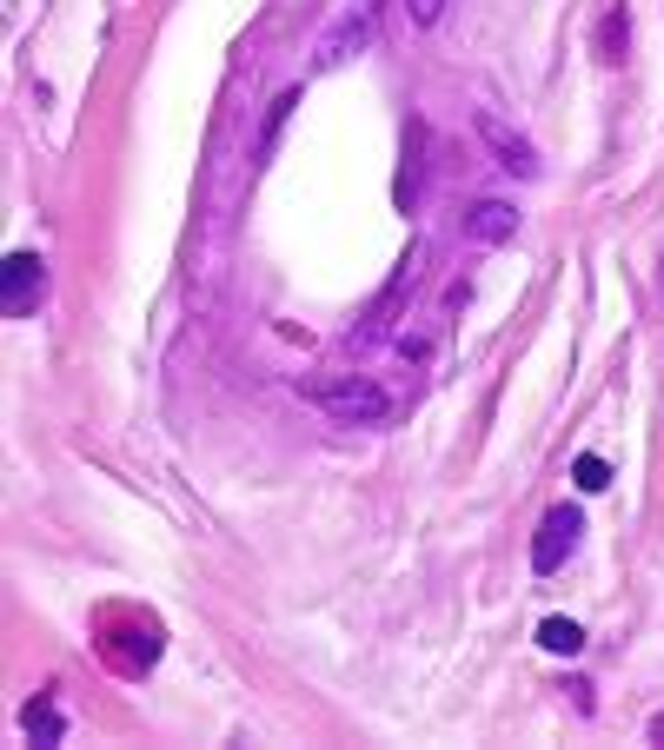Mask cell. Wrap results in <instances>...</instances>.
I'll return each mask as SVG.
<instances>
[{
    "label": "cell",
    "instance_id": "7",
    "mask_svg": "<svg viewBox=\"0 0 664 750\" xmlns=\"http://www.w3.org/2000/svg\"><path fill=\"white\" fill-rule=\"evenodd\" d=\"M419 153H426V127H405V174H399V213H412V206H419V193H426V166H419Z\"/></svg>",
    "mask_w": 664,
    "mask_h": 750
},
{
    "label": "cell",
    "instance_id": "2",
    "mask_svg": "<svg viewBox=\"0 0 664 750\" xmlns=\"http://www.w3.org/2000/svg\"><path fill=\"white\" fill-rule=\"evenodd\" d=\"M372 40H379V0H340L332 21L312 34V67L332 73V67H346L353 53H366Z\"/></svg>",
    "mask_w": 664,
    "mask_h": 750
},
{
    "label": "cell",
    "instance_id": "4",
    "mask_svg": "<svg viewBox=\"0 0 664 750\" xmlns=\"http://www.w3.org/2000/svg\"><path fill=\"white\" fill-rule=\"evenodd\" d=\"M578 532H585V519H578L571 505H552V512L538 519V538H532V571H545V578H552V571L571 558Z\"/></svg>",
    "mask_w": 664,
    "mask_h": 750
},
{
    "label": "cell",
    "instance_id": "8",
    "mask_svg": "<svg viewBox=\"0 0 664 750\" xmlns=\"http://www.w3.org/2000/svg\"><path fill=\"white\" fill-rule=\"evenodd\" d=\"M21 724H27V737H34V743H60V737H67V724H60V704H54V698H34V704L21 711Z\"/></svg>",
    "mask_w": 664,
    "mask_h": 750
},
{
    "label": "cell",
    "instance_id": "1",
    "mask_svg": "<svg viewBox=\"0 0 664 750\" xmlns=\"http://www.w3.org/2000/svg\"><path fill=\"white\" fill-rule=\"evenodd\" d=\"M299 398L319 405L332 426H386L392 419V392L366 372H332V379H299Z\"/></svg>",
    "mask_w": 664,
    "mask_h": 750
},
{
    "label": "cell",
    "instance_id": "12",
    "mask_svg": "<svg viewBox=\"0 0 664 750\" xmlns=\"http://www.w3.org/2000/svg\"><path fill=\"white\" fill-rule=\"evenodd\" d=\"M571 478H578V491H605V485H612V465H605L598 452H585V459L571 465Z\"/></svg>",
    "mask_w": 664,
    "mask_h": 750
},
{
    "label": "cell",
    "instance_id": "5",
    "mask_svg": "<svg viewBox=\"0 0 664 750\" xmlns=\"http://www.w3.org/2000/svg\"><path fill=\"white\" fill-rule=\"evenodd\" d=\"M47 293V260L40 253H14L8 260V293H0V306H8V319H27Z\"/></svg>",
    "mask_w": 664,
    "mask_h": 750
},
{
    "label": "cell",
    "instance_id": "6",
    "mask_svg": "<svg viewBox=\"0 0 664 750\" xmlns=\"http://www.w3.org/2000/svg\"><path fill=\"white\" fill-rule=\"evenodd\" d=\"M459 233H465L472 246H506V239L519 233V206H506V200H472V206L459 213Z\"/></svg>",
    "mask_w": 664,
    "mask_h": 750
},
{
    "label": "cell",
    "instance_id": "11",
    "mask_svg": "<svg viewBox=\"0 0 664 750\" xmlns=\"http://www.w3.org/2000/svg\"><path fill=\"white\" fill-rule=\"evenodd\" d=\"M293 107H299V94H280V100L266 107V120H260V159L273 153V140H280V127H286V114H293Z\"/></svg>",
    "mask_w": 664,
    "mask_h": 750
},
{
    "label": "cell",
    "instance_id": "13",
    "mask_svg": "<svg viewBox=\"0 0 664 750\" xmlns=\"http://www.w3.org/2000/svg\"><path fill=\"white\" fill-rule=\"evenodd\" d=\"M399 8H405L412 27H439L446 21V0H399Z\"/></svg>",
    "mask_w": 664,
    "mask_h": 750
},
{
    "label": "cell",
    "instance_id": "14",
    "mask_svg": "<svg viewBox=\"0 0 664 750\" xmlns=\"http://www.w3.org/2000/svg\"><path fill=\"white\" fill-rule=\"evenodd\" d=\"M651 743H657V750H664V711H657V717H651Z\"/></svg>",
    "mask_w": 664,
    "mask_h": 750
},
{
    "label": "cell",
    "instance_id": "10",
    "mask_svg": "<svg viewBox=\"0 0 664 750\" xmlns=\"http://www.w3.org/2000/svg\"><path fill=\"white\" fill-rule=\"evenodd\" d=\"M538 644H545L552 657H578V651H585V631H578L571 618H545V624H538Z\"/></svg>",
    "mask_w": 664,
    "mask_h": 750
},
{
    "label": "cell",
    "instance_id": "9",
    "mask_svg": "<svg viewBox=\"0 0 664 750\" xmlns=\"http://www.w3.org/2000/svg\"><path fill=\"white\" fill-rule=\"evenodd\" d=\"M625 47H631V14H625V8H612V14H605V27H598V60H605V67H618V60H625Z\"/></svg>",
    "mask_w": 664,
    "mask_h": 750
},
{
    "label": "cell",
    "instance_id": "3",
    "mask_svg": "<svg viewBox=\"0 0 664 750\" xmlns=\"http://www.w3.org/2000/svg\"><path fill=\"white\" fill-rule=\"evenodd\" d=\"M472 127H478V140L498 153V166H506V174H519V180H538V153H532V140L506 120V114H491V107H478L472 114Z\"/></svg>",
    "mask_w": 664,
    "mask_h": 750
}]
</instances>
